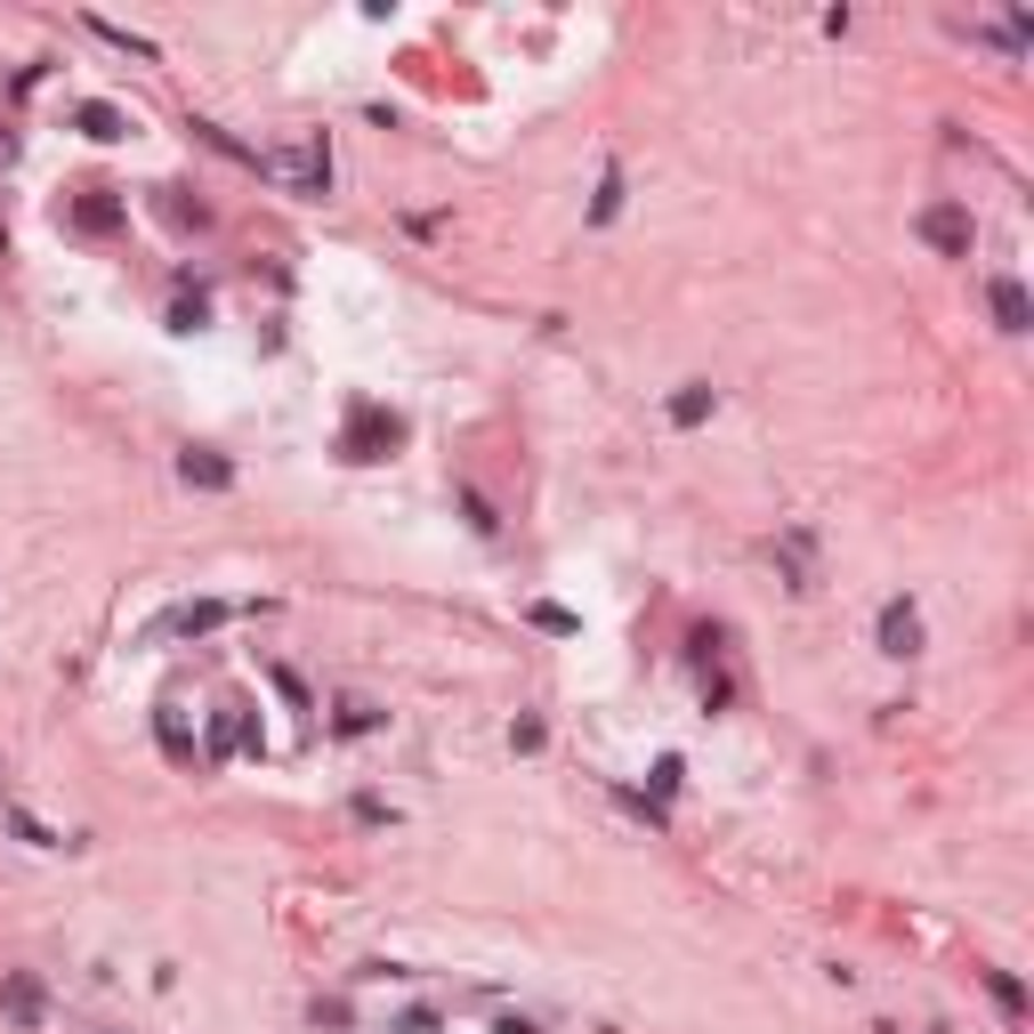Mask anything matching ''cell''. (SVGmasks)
Listing matches in <instances>:
<instances>
[{
    "label": "cell",
    "instance_id": "1",
    "mask_svg": "<svg viewBox=\"0 0 1034 1034\" xmlns=\"http://www.w3.org/2000/svg\"><path fill=\"white\" fill-rule=\"evenodd\" d=\"M259 171L283 178V186H299V195H324V186H332V146H324V138H299V146L259 154Z\"/></svg>",
    "mask_w": 1034,
    "mask_h": 1034
},
{
    "label": "cell",
    "instance_id": "2",
    "mask_svg": "<svg viewBox=\"0 0 1034 1034\" xmlns=\"http://www.w3.org/2000/svg\"><path fill=\"white\" fill-rule=\"evenodd\" d=\"M921 243H929V251H945V259H970V251H978V219H970L962 202H929V211H921Z\"/></svg>",
    "mask_w": 1034,
    "mask_h": 1034
},
{
    "label": "cell",
    "instance_id": "3",
    "mask_svg": "<svg viewBox=\"0 0 1034 1034\" xmlns=\"http://www.w3.org/2000/svg\"><path fill=\"white\" fill-rule=\"evenodd\" d=\"M873 631H881V655H897V663H905V655H921V607H914V598H889Z\"/></svg>",
    "mask_w": 1034,
    "mask_h": 1034
},
{
    "label": "cell",
    "instance_id": "4",
    "mask_svg": "<svg viewBox=\"0 0 1034 1034\" xmlns=\"http://www.w3.org/2000/svg\"><path fill=\"white\" fill-rule=\"evenodd\" d=\"M986 307H995V324H1002L1010 340L1034 332V299H1026V283H1019V275H995V283H986Z\"/></svg>",
    "mask_w": 1034,
    "mask_h": 1034
},
{
    "label": "cell",
    "instance_id": "5",
    "mask_svg": "<svg viewBox=\"0 0 1034 1034\" xmlns=\"http://www.w3.org/2000/svg\"><path fill=\"white\" fill-rule=\"evenodd\" d=\"M0 1010H9L16 1026H40V1019H49V995H40L33 970H9V978H0Z\"/></svg>",
    "mask_w": 1034,
    "mask_h": 1034
},
{
    "label": "cell",
    "instance_id": "6",
    "mask_svg": "<svg viewBox=\"0 0 1034 1034\" xmlns=\"http://www.w3.org/2000/svg\"><path fill=\"white\" fill-rule=\"evenodd\" d=\"M178 478L202 485V493H226V485H235V461H226V453H211V445H186V453H178Z\"/></svg>",
    "mask_w": 1034,
    "mask_h": 1034
},
{
    "label": "cell",
    "instance_id": "7",
    "mask_svg": "<svg viewBox=\"0 0 1034 1034\" xmlns=\"http://www.w3.org/2000/svg\"><path fill=\"white\" fill-rule=\"evenodd\" d=\"M73 130H81V138H97V146H114V138H130V121H121V106L90 97V106H73Z\"/></svg>",
    "mask_w": 1034,
    "mask_h": 1034
},
{
    "label": "cell",
    "instance_id": "8",
    "mask_svg": "<svg viewBox=\"0 0 1034 1034\" xmlns=\"http://www.w3.org/2000/svg\"><path fill=\"white\" fill-rule=\"evenodd\" d=\"M226 623V607L219 598H186V607H171L162 614V631H178V638H202V631H219Z\"/></svg>",
    "mask_w": 1034,
    "mask_h": 1034
},
{
    "label": "cell",
    "instance_id": "9",
    "mask_svg": "<svg viewBox=\"0 0 1034 1034\" xmlns=\"http://www.w3.org/2000/svg\"><path fill=\"white\" fill-rule=\"evenodd\" d=\"M712 412H719V388H712V380H688V388L671 397V428H703Z\"/></svg>",
    "mask_w": 1034,
    "mask_h": 1034
},
{
    "label": "cell",
    "instance_id": "10",
    "mask_svg": "<svg viewBox=\"0 0 1034 1034\" xmlns=\"http://www.w3.org/2000/svg\"><path fill=\"white\" fill-rule=\"evenodd\" d=\"M106 195H114V186H81V195H73V219L90 226V235H106V226L121 219V202H106Z\"/></svg>",
    "mask_w": 1034,
    "mask_h": 1034
},
{
    "label": "cell",
    "instance_id": "11",
    "mask_svg": "<svg viewBox=\"0 0 1034 1034\" xmlns=\"http://www.w3.org/2000/svg\"><path fill=\"white\" fill-rule=\"evenodd\" d=\"M614 211H623V171L607 162V171H598V195H590V226H607Z\"/></svg>",
    "mask_w": 1034,
    "mask_h": 1034
},
{
    "label": "cell",
    "instance_id": "12",
    "mask_svg": "<svg viewBox=\"0 0 1034 1034\" xmlns=\"http://www.w3.org/2000/svg\"><path fill=\"white\" fill-rule=\"evenodd\" d=\"M986 995H995V1010H1002V1019H1026V986L1010 978V970H986Z\"/></svg>",
    "mask_w": 1034,
    "mask_h": 1034
},
{
    "label": "cell",
    "instance_id": "13",
    "mask_svg": "<svg viewBox=\"0 0 1034 1034\" xmlns=\"http://www.w3.org/2000/svg\"><path fill=\"white\" fill-rule=\"evenodd\" d=\"M90 33H97V40H114V49H130V57H162L146 33H130V25H106V16H90Z\"/></svg>",
    "mask_w": 1034,
    "mask_h": 1034
},
{
    "label": "cell",
    "instance_id": "14",
    "mask_svg": "<svg viewBox=\"0 0 1034 1034\" xmlns=\"http://www.w3.org/2000/svg\"><path fill=\"white\" fill-rule=\"evenodd\" d=\"M9 833H16V841H33V849H66V841H57V833H49V824H40L33 809H9Z\"/></svg>",
    "mask_w": 1034,
    "mask_h": 1034
},
{
    "label": "cell",
    "instance_id": "15",
    "mask_svg": "<svg viewBox=\"0 0 1034 1034\" xmlns=\"http://www.w3.org/2000/svg\"><path fill=\"white\" fill-rule=\"evenodd\" d=\"M202 324H211V299H202V292L171 307V332H202Z\"/></svg>",
    "mask_w": 1034,
    "mask_h": 1034
},
{
    "label": "cell",
    "instance_id": "16",
    "mask_svg": "<svg viewBox=\"0 0 1034 1034\" xmlns=\"http://www.w3.org/2000/svg\"><path fill=\"white\" fill-rule=\"evenodd\" d=\"M533 623H542L550 638H574V631H583V614H566V607H550V598H542V607H533Z\"/></svg>",
    "mask_w": 1034,
    "mask_h": 1034
},
{
    "label": "cell",
    "instance_id": "17",
    "mask_svg": "<svg viewBox=\"0 0 1034 1034\" xmlns=\"http://www.w3.org/2000/svg\"><path fill=\"white\" fill-rule=\"evenodd\" d=\"M364 728H380V712L372 703H340V736H364Z\"/></svg>",
    "mask_w": 1034,
    "mask_h": 1034
},
{
    "label": "cell",
    "instance_id": "18",
    "mask_svg": "<svg viewBox=\"0 0 1034 1034\" xmlns=\"http://www.w3.org/2000/svg\"><path fill=\"white\" fill-rule=\"evenodd\" d=\"M162 752H171V760H195V743H186V728H178V712H162Z\"/></svg>",
    "mask_w": 1034,
    "mask_h": 1034
},
{
    "label": "cell",
    "instance_id": "19",
    "mask_svg": "<svg viewBox=\"0 0 1034 1034\" xmlns=\"http://www.w3.org/2000/svg\"><path fill=\"white\" fill-rule=\"evenodd\" d=\"M461 509H469V526H478V533H493V526H502V517H493V502H485V493H461Z\"/></svg>",
    "mask_w": 1034,
    "mask_h": 1034
},
{
    "label": "cell",
    "instance_id": "20",
    "mask_svg": "<svg viewBox=\"0 0 1034 1034\" xmlns=\"http://www.w3.org/2000/svg\"><path fill=\"white\" fill-rule=\"evenodd\" d=\"M388 1034H437V1010H404V1019H388Z\"/></svg>",
    "mask_w": 1034,
    "mask_h": 1034
},
{
    "label": "cell",
    "instance_id": "21",
    "mask_svg": "<svg viewBox=\"0 0 1034 1034\" xmlns=\"http://www.w3.org/2000/svg\"><path fill=\"white\" fill-rule=\"evenodd\" d=\"M509 752H542V719H517V728H509Z\"/></svg>",
    "mask_w": 1034,
    "mask_h": 1034
},
{
    "label": "cell",
    "instance_id": "22",
    "mask_svg": "<svg viewBox=\"0 0 1034 1034\" xmlns=\"http://www.w3.org/2000/svg\"><path fill=\"white\" fill-rule=\"evenodd\" d=\"M493 1034H542V1026H533V1019H502V1026H493Z\"/></svg>",
    "mask_w": 1034,
    "mask_h": 1034
},
{
    "label": "cell",
    "instance_id": "23",
    "mask_svg": "<svg viewBox=\"0 0 1034 1034\" xmlns=\"http://www.w3.org/2000/svg\"><path fill=\"white\" fill-rule=\"evenodd\" d=\"M9 162H16V130H0V171H9Z\"/></svg>",
    "mask_w": 1034,
    "mask_h": 1034
}]
</instances>
